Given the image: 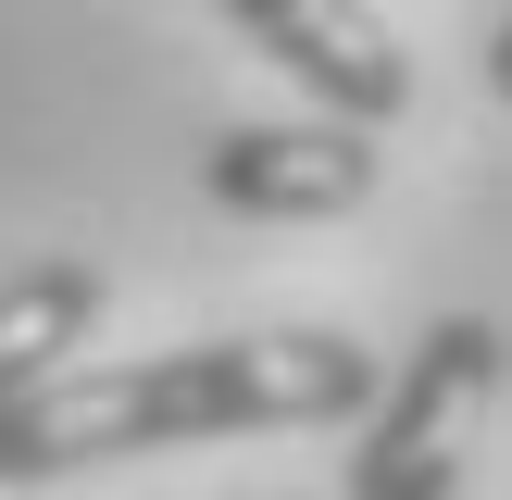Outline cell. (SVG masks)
I'll return each instance as SVG.
<instances>
[{
  "mask_svg": "<svg viewBox=\"0 0 512 500\" xmlns=\"http://www.w3.org/2000/svg\"><path fill=\"white\" fill-rule=\"evenodd\" d=\"M200 200H225V213L250 225H338L375 200V138H350V125H225L213 150H200Z\"/></svg>",
  "mask_w": 512,
  "mask_h": 500,
  "instance_id": "cell-3",
  "label": "cell"
},
{
  "mask_svg": "<svg viewBox=\"0 0 512 500\" xmlns=\"http://www.w3.org/2000/svg\"><path fill=\"white\" fill-rule=\"evenodd\" d=\"M100 300H113V275H100L88 250H50V263L0 275V413H13V400H38L50 375L88 363Z\"/></svg>",
  "mask_w": 512,
  "mask_h": 500,
  "instance_id": "cell-5",
  "label": "cell"
},
{
  "mask_svg": "<svg viewBox=\"0 0 512 500\" xmlns=\"http://www.w3.org/2000/svg\"><path fill=\"white\" fill-rule=\"evenodd\" d=\"M488 88L512 100V13H488Z\"/></svg>",
  "mask_w": 512,
  "mask_h": 500,
  "instance_id": "cell-6",
  "label": "cell"
},
{
  "mask_svg": "<svg viewBox=\"0 0 512 500\" xmlns=\"http://www.w3.org/2000/svg\"><path fill=\"white\" fill-rule=\"evenodd\" d=\"M500 375H512L500 325L488 313H438L413 350H400V375L375 388V413H363L350 500H463V438L500 400Z\"/></svg>",
  "mask_w": 512,
  "mask_h": 500,
  "instance_id": "cell-2",
  "label": "cell"
},
{
  "mask_svg": "<svg viewBox=\"0 0 512 500\" xmlns=\"http://www.w3.org/2000/svg\"><path fill=\"white\" fill-rule=\"evenodd\" d=\"M225 25H238L275 75H300V88L325 100V125H350V138H375V125L413 100V63H400V38L375 13H338V0H238Z\"/></svg>",
  "mask_w": 512,
  "mask_h": 500,
  "instance_id": "cell-4",
  "label": "cell"
},
{
  "mask_svg": "<svg viewBox=\"0 0 512 500\" xmlns=\"http://www.w3.org/2000/svg\"><path fill=\"white\" fill-rule=\"evenodd\" d=\"M388 363L338 325H288V338H188V350H125V363H75L38 400L0 413V488H50L75 463H138V450L188 438H275V425H363Z\"/></svg>",
  "mask_w": 512,
  "mask_h": 500,
  "instance_id": "cell-1",
  "label": "cell"
}]
</instances>
